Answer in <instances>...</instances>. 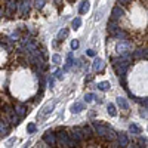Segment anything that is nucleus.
<instances>
[{"instance_id":"1","label":"nucleus","mask_w":148,"mask_h":148,"mask_svg":"<svg viewBox=\"0 0 148 148\" xmlns=\"http://www.w3.org/2000/svg\"><path fill=\"white\" fill-rule=\"evenodd\" d=\"M113 65H114L119 76H125L127 67L130 65V62H129V59H126V58H117V59H113Z\"/></svg>"},{"instance_id":"2","label":"nucleus","mask_w":148,"mask_h":148,"mask_svg":"<svg viewBox=\"0 0 148 148\" xmlns=\"http://www.w3.org/2000/svg\"><path fill=\"white\" fill-rule=\"evenodd\" d=\"M56 139H58V142L61 144V145H64V147H74L77 142H74L70 136H68V133H65V132H59L58 133V136H56Z\"/></svg>"},{"instance_id":"3","label":"nucleus","mask_w":148,"mask_h":148,"mask_svg":"<svg viewBox=\"0 0 148 148\" xmlns=\"http://www.w3.org/2000/svg\"><path fill=\"white\" fill-rule=\"evenodd\" d=\"M43 141H45L47 145H55V144H56V136H55V133L46 132L45 136H43Z\"/></svg>"},{"instance_id":"4","label":"nucleus","mask_w":148,"mask_h":148,"mask_svg":"<svg viewBox=\"0 0 148 148\" xmlns=\"http://www.w3.org/2000/svg\"><path fill=\"white\" fill-rule=\"evenodd\" d=\"M123 15H125V12H123V9H121V8H119V6L113 8V10H111V18H113L114 21L120 19Z\"/></svg>"},{"instance_id":"5","label":"nucleus","mask_w":148,"mask_h":148,"mask_svg":"<svg viewBox=\"0 0 148 148\" xmlns=\"http://www.w3.org/2000/svg\"><path fill=\"white\" fill-rule=\"evenodd\" d=\"M92 68H93V71H104V68H105V62H104L102 59L96 58V59L93 61V65H92Z\"/></svg>"},{"instance_id":"6","label":"nucleus","mask_w":148,"mask_h":148,"mask_svg":"<svg viewBox=\"0 0 148 148\" xmlns=\"http://www.w3.org/2000/svg\"><path fill=\"white\" fill-rule=\"evenodd\" d=\"M15 10H16V2H15V0H8V10H6V14L9 16H12L15 14Z\"/></svg>"},{"instance_id":"7","label":"nucleus","mask_w":148,"mask_h":148,"mask_svg":"<svg viewBox=\"0 0 148 148\" xmlns=\"http://www.w3.org/2000/svg\"><path fill=\"white\" fill-rule=\"evenodd\" d=\"M71 139H73L74 142H80V141L83 139L82 130H80V129H73V132H71Z\"/></svg>"},{"instance_id":"8","label":"nucleus","mask_w":148,"mask_h":148,"mask_svg":"<svg viewBox=\"0 0 148 148\" xmlns=\"http://www.w3.org/2000/svg\"><path fill=\"white\" fill-rule=\"evenodd\" d=\"M93 129H95V132L99 135V136H105V133H107V130H108L105 126L98 125V123H93Z\"/></svg>"},{"instance_id":"9","label":"nucleus","mask_w":148,"mask_h":148,"mask_svg":"<svg viewBox=\"0 0 148 148\" xmlns=\"http://www.w3.org/2000/svg\"><path fill=\"white\" fill-rule=\"evenodd\" d=\"M15 113H16V116L18 117H24L27 113H28V110H27V107L25 105H22V104H19V105H16V108H15Z\"/></svg>"},{"instance_id":"10","label":"nucleus","mask_w":148,"mask_h":148,"mask_svg":"<svg viewBox=\"0 0 148 148\" xmlns=\"http://www.w3.org/2000/svg\"><path fill=\"white\" fill-rule=\"evenodd\" d=\"M119 30V25H117V22L114 19H111V22H108V33L111 36H114V33Z\"/></svg>"},{"instance_id":"11","label":"nucleus","mask_w":148,"mask_h":148,"mask_svg":"<svg viewBox=\"0 0 148 148\" xmlns=\"http://www.w3.org/2000/svg\"><path fill=\"white\" fill-rule=\"evenodd\" d=\"M83 110H84V105L82 102H77V104H73L71 105V113H74V114L80 113V111H83Z\"/></svg>"},{"instance_id":"12","label":"nucleus","mask_w":148,"mask_h":148,"mask_svg":"<svg viewBox=\"0 0 148 148\" xmlns=\"http://www.w3.org/2000/svg\"><path fill=\"white\" fill-rule=\"evenodd\" d=\"M110 88H111V83L110 82H99V83H98V89L102 90V92L110 90Z\"/></svg>"},{"instance_id":"13","label":"nucleus","mask_w":148,"mask_h":148,"mask_svg":"<svg viewBox=\"0 0 148 148\" xmlns=\"http://www.w3.org/2000/svg\"><path fill=\"white\" fill-rule=\"evenodd\" d=\"M53 107H55V102H52V104H47L45 108H43V111L40 113V117H45V116H47L49 113H51V111L53 110Z\"/></svg>"},{"instance_id":"14","label":"nucleus","mask_w":148,"mask_h":148,"mask_svg":"<svg viewBox=\"0 0 148 148\" xmlns=\"http://www.w3.org/2000/svg\"><path fill=\"white\" fill-rule=\"evenodd\" d=\"M133 58L135 59H139V58H145L147 59V49H138V51L133 53Z\"/></svg>"},{"instance_id":"15","label":"nucleus","mask_w":148,"mask_h":148,"mask_svg":"<svg viewBox=\"0 0 148 148\" xmlns=\"http://www.w3.org/2000/svg\"><path fill=\"white\" fill-rule=\"evenodd\" d=\"M89 8H90L89 0H83V3H82V6H80V15H84L86 12L89 10Z\"/></svg>"},{"instance_id":"16","label":"nucleus","mask_w":148,"mask_h":148,"mask_svg":"<svg viewBox=\"0 0 148 148\" xmlns=\"http://www.w3.org/2000/svg\"><path fill=\"white\" fill-rule=\"evenodd\" d=\"M127 142H129V139H127L126 135L125 133H119V144L121 147H127Z\"/></svg>"},{"instance_id":"17","label":"nucleus","mask_w":148,"mask_h":148,"mask_svg":"<svg viewBox=\"0 0 148 148\" xmlns=\"http://www.w3.org/2000/svg\"><path fill=\"white\" fill-rule=\"evenodd\" d=\"M117 104H119L123 110H129V104H127V101L125 99V98L119 96V98H117Z\"/></svg>"},{"instance_id":"18","label":"nucleus","mask_w":148,"mask_h":148,"mask_svg":"<svg viewBox=\"0 0 148 148\" xmlns=\"http://www.w3.org/2000/svg\"><path fill=\"white\" fill-rule=\"evenodd\" d=\"M114 37H117V39H121V40H125L126 39V37H127V34L125 33V31H123V30H117L116 33H114Z\"/></svg>"},{"instance_id":"19","label":"nucleus","mask_w":148,"mask_h":148,"mask_svg":"<svg viewBox=\"0 0 148 148\" xmlns=\"http://www.w3.org/2000/svg\"><path fill=\"white\" fill-rule=\"evenodd\" d=\"M129 132L133 133V135H138V133H141V127L138 125H130L129 126Z\"/></svg>"},{"instance_id":"20","label":"nucleus","mask_w":148,"mask_h":148,"mask_svg":"<svg viewBox=\"0 0 148 148\" xmlns=\"http://www.w3.org/2000/svg\"><path fill=\"white\" fill-rule=\"evenodd\" d=\"M108 114H110L111 117H116V116H117V110H116L114 104H108Z\"/></svg>"},{"instance_id":"21","label":"nucleus","mask_w":148,"mask_h":148,"mask_svg":"<svg viewBox=\"0 0 148 148\" xmlns=\"http://www.w3.org/2000/svg\"><path fill=\"white\" fill-rule=\"evenodd\" d=\"M73 64H74V62H73V53H68V59H67V64H65V67H64V71H68Z\"/></svg>"},{"instance_id":"22","label":"nucleus","mask_w":148,"mask_h":148,"mask_svg":"<svg viewBox=\"0 0 148 148\" xmlns=\"http://www.w3.org/2000/svg\"><path fill=\"white\" fill-rule=\"evenodd\" d=\"M67 36H68V30H67V28L61 30V31L58 33V40H64V39H65Z\"/></svg>"},{"instance_id":"23","label":"nucleus","mask_w":148,"mask_h":148,"mask_svg":"<svg viewBox=\"0 0 148 148\" xmlns=\"http://www.w3.org/2000/svg\"><path fill=\"white\" fill-rule=\"evenodd\" d=\"M28 9H30V2H28V0H25V2H24V5H22V15H25L27 14V12H28Z\"/></svg>"},{"instance_id":"24","label":"nucleus","mask_w":148,"mask_h":148,"mask_svg":"<svg viewBox=\"0 0 148 148\" xmlns=\"http://www.w3.org/2000/svg\"><path fill=\"white\" fill-rule=\"evenodd\" d=\"M80 25H82V19H80V18H74V19H73V28L77 30Z\"/></svg>"},{"instance_id":"25","label":"nucleus","mask_w":148,"mask_h":148,"mask_svg":"<svg viewBox=\"0 0 148 148\" xmlns=\"http://www.w3.org/2000/svg\"><path fill=\"white\" fill-rule=\"evenodd\" d=\"M127 47H129V46H127L126 43H123V45H119V46H117V51H119L120 53H121V52H123V53H125Z\"/></svg>"},{"instance_id":"26","label":"nucleus","mask_w":148,"mask_h":148,"mask_svg":"<svg viewBox=\"0 0 148 148\" xmlns=\"http://www.w3.org/2000/svg\"><path fill=\"white\" fill-rule=\"evenodd\" d=\"M93 99H95V95H93V93H86V95H84V101H86V102H92Z\"/></svg>"},{"instance_id":"27","label":"nucleus","mask_w":148,"mask_h":148,"mask_svg":"<svg viewBox=\"0 0 148 148\" xmlns=\"http://www.w3.org/2000/svg\"><path fill=\"white\" fill-rule=\"evenodd\" d=\"M27 132L28 133H34L36 132V125H34V123H30V125L27 126Z\"/></svg>"},{"instance_id":"28","label":"nucleus","mask_w":148,"mask_h":148,"mask_svg":"<svg viewBox=\"0 0 148 148\" xmlns=\"http://www.w3.org/2000/svg\"><path fill=\"white\" fill-rule=\"evenodd\" d=\"M105 136H107L108 139H114V138H116V135H114V132H113V130H107Z\"/></svg>"},{"instance_id":"29","label":"nucleus","mask_w":148,"mask_h":148,"mask_svg":"<svg viewBox=\"0 0 148 148\" xmlns=\"http://www.w3.org/2000/svg\"><path fill=\"white\" fill-rule=\"evenodd\" d=\"M43 3H45V0H36V8L37 9H42L43 8Z\"/></svg>"},{"instance_id":"30","label":"nucleus","mask_w":148,"mask_h":148,"mask_svg":"<svg viewBox=\"0 0 148 148\" xmlns=\"http://www.w3.org/2000/svg\"><path fill=\"white\" fill-rule=\"evenodd\" d=\"M82 132H84V135H86V136H92V133H90V127H83V130Z\"/></svg>"},{"instance_id":"31","label":"nucleus","mask_w":148,"mask_h":148,"mask_svg":"<svg viewBox=\"0 0 148 148\" xmlns=\"http://www.w3.org/2000/svg\"><path fill=\"white\" fill-rule=\"evenodd\" d=\"M52 61H53L55 64H59V61H61V56H59V55H53V56H52Z\"/></svg>"},{"instance_id":"32","label":"nucleus","mask_w":148,"mask_h":148,"mask_svg":"<svg viewBox=\"0 0 148 148\" xmlns=\"http://www.w3.org/2000/svg\"><path fill=\"white\" fill-rule=\"evenodd\" d=\"M77 47H79V42H77V40H73V42H71V49L74 51V49H77Z\"/></svg>"},{"instance_id":"33","label":"nucleus","mask_w":148,"mask_h":148,"mask_svg":"<svg viewBox=\"0 0 148 148\" xmlns=\"http://www.w3.org/2000/svg\"><path fill=\"white\" fill-rule=\"evenodd\" d=\"M139 147H147V139H139Z\"/></svg>"},{"instance_id":"34","label":"nucleus","mask_w":148,"mask_h":148,"mask_svg":"<svg viewBox=\"0 0 148 148\" xmlns=\"http://www.w3.org/2000/svg\"><path fill=\"white\" fill-rule=\"evenodd\" d=\"M56 77L58 79H62V70H58L56 71Z\"/></svg>"},{"instance_id":"35","label":"nucleus","mask_w":148,"mask_h":148,"mask_svg":"<svg viewBox=\"0 0 148 148\" xmlns=\"http://www.w3.org/2000/svg\"><path fill=\"white\" fill-rule=\"evenodd\" d=\"M88 55H89V56H95V51H92V49H89V51H88Z\"/></svg>"},{"instance_id":"36","label":"nucleus","mask_w":148,"mask_h":148,"mask_svg":"<svg viewBox=\"0 0 148 148\" xmlns=\"http://www.w3.org/2000/svg\"><path fill=\"white\" fill-rule=\"evenodd\" d=\"M130 2V0H119V3H121V5H127Z\"/></svg>"},{"instance_id":"37","label":"nucleus","mask_w":148,"mask_h":148,"mask_svg":"<svg viewBox=\"0 0 148 148\" xmlns=\"http://www.w3.org/2000/svg\"><path fill=\"white\" fill-rule=\"evenodd\" d=\"M141 116H142V117H145V119H147V111H144V110H142V111H141Z\"/></svg>"},{"instance_id":"38","label":"nucleus","mask_w":148,"mask_h":148,"mask_svg":"<svg viewBox=\"0 0 148 148\" xmlns=\"http://www.w3.org/2000/svg\"><path fill=\"white\" fill-rule=\"evenodd\" d=\"M2 16H3V9L0 8V18H2Z\"/></svg>"}]
</instances>
